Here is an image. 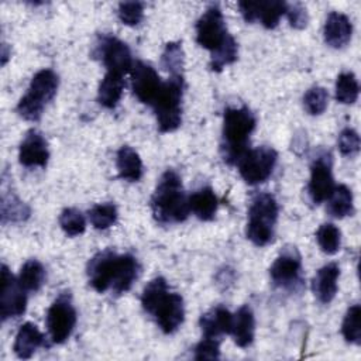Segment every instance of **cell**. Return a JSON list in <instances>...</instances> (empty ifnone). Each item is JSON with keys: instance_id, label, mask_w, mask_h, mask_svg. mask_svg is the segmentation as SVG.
Returning <instances> with one entry per match:
<instances>
[{"instance_id": "obj_3", "label": "cell", "mask_w": 361, "mask_h": 361, "mask_svg": "<svg viewBox=\"0 0 361 361\" xmlns=\"http://www.w3.org/2000/svg\"><path fill=\"white\" fill-rule=\"evenodd\" d=\"M154 219L162 224L180 223L189 216V200L179 175L168 169L159 178L151 197Z\"/></svg>"}, {"instance_id": "obj_22", "label": "cell", "mask_w": 361, "mask_h": 361, "mask_svg": "<svg viewBox=\"0 0 361 361\" xmlns=\"http://www.w3.org/2000/svg\"><path fill=\"white\" fill-rule=\"evenodd\" d=\"M44 344V336L39 331V329L34 324V323H24L17 334H16V340H14V354L21 358V360H27L30 358L37 350L38 347H41Z\"/></svg>"}, {"instance_id": "obj_20", "label": "cell", "mask_w": 361, "mask_h": 361, "mask_svg": "<svg viewBox=\"0 0 361 361\" xmlns=\"http://www.w3.org/2000/svg\"><path fill=\"white\" fill-rule=\"evenodd\" d=\"M203 337L219 338L223 334H230L233 324V314L224 306L219 305L202 314L199 320Z\"/></svg>"}, {"instance_id": "obj_38", "label": "cell", "mask_w": 361, "mask_h": 361, "mask_svg": "<svg viewBox=\"0 0 361 361\" xmlns=\"http://www.w3.org/2000/svg\"><path fill=\"white\" fill-rule=\"evenodd\" d=\"M195 360H217L220 357V341L219 338L203 337L195 347Z\"/></svg>"}, {"instance_id": "obj_19", "label": "cell", "mask_w": 361, "mask_h": 361, "mask_svg": "<svg viewBox=\"0 0 361 361\" xmlns=\"http://www.w3.org/2000/svg\"><path fill=\"white\" fill-rule=\"evenodd\" d=\"M340 276V268L337 264L331 262L322 267L313 278L312 289L314 296L320 303H330L337 293V281Z\"/></svg>"}, {"instance_id": "obj_7", "label": "cell", "mask_w": 361, "mask_h": 361, "mask_svg": "<svg viewBox=\"0 0 361 361\" xmlns=\"http://www.w3.org/2000/svg\"><path fill=\"white\" fill-rule=\"evenodd\" d=\"M183 76H171L162 83L154 103L151 104L161 133L175 131L182 123Z\"/></svg>"}, {"instance_id": "obj_26", "label": "cell", "mask_w": 361, "mask_h": 361, "mask_svg": "<svg viewBox=\"0 0 361 361\" xmlns=\"http://www.w3.org/2000/svg\"><path fill=\"white\" fill-rule=\"evenodd\" d=\"M327 213L336 219H343L354 213L353 192L348 186H334L333 192L327 197Z\"/></svg>"}, {"instance_id": "obj_10", "label": "cell", "mask_w": 361, "mask_h": 361, "mask_svg": "<svg viewBox=\"0 0 361 361\" xmlns=\"http://www.w3.org/2000/svg\"><path fill=\"white\" fill-rule=\"evenodd\" d=\"M47 330L54 344H61L69 338L76 324V310L71 295L61 293L47 312Z\"/></svg>"}, {"instance_id": "obj_16", "label": "cell", "mask_w": 361, "mask_h": 361, "mask_svg": "<svg viewBox=\"0 0 361 361\" xmlns=\"http://www.w3.org/2000/svg\"><path fill=\"white\" fill-rule=\"evenodd\" d=\"M285 1L268 0V1H240L238 7L241 16L247 23L259 21L265 28H275L279 18L286 11Z\"/></svg>"}, {"instance_id": "obj_9", "label": "cell", "mask_w": 361, "mask_h": 361, "mask_svg": "<svg viewBox=\"0 0 361 361\" xmlns=\"http://www.w3.org/2000/svg\"><path fill=\"white\" fill-rule=\"evenodd\" d=\"M276 159L278 154L271 147L247 149L238 159V172L248 185H258L271 176Z\"/></svg>"}, {"instance_id": "obj_14", "label": "cell", "mask_w": 361, "mask_h": 361, "mask_svg": "<svg viewBox=\"0 0 361 361\" xmlns=\"http://www.w3.org/2000/svg\"><path fill=\"white\" fill-rule=\"evenodd\" d=\"M130 75L131 87L135 97L141 103L151 106L164 83L157 71L142 61H135L133 63Z\"/></svg>"}, {"instance_id": "obj_25", "label": "cell", "mask_w": 361, "mask_h": 361, "mask_svg": "<svg viewBox=\"0 0 361 361\" xmlns=\"http://www.w3.org/2000/svg\"><path fill=\"white\" fill-rule=\"evenodd\" d=\"M116 166L118 176L128 182H137L142 176V161L137 151L128 145H123L117 151Z\"/></svg>"}, {"instance_id": "obj_21", "label": "cell", "mask_w": 361, "mask_h": 361, "mask_svg": "<svg viewBox=\"0 0 361 361\" xmlns=\"http://www.w3.org/2000/svg\"><path fill=\"white\" fill-rule=\"evenodd\" d=\"M230 334L234 338V343L245 348L251 345L255 336V319L251 307L248 305H243L234 314H233V324Z\"/></svg>"}, {"instance_id": "obj_18", "label": "cell", "mask_w": 361, "mask_h": 361, "mask_svg": "<svg viewBox=\"0 0 361 361\" xmlns=\"http://www.w3.org/2000/svg\"><path fill=\"white\" fill-rule=\"evenodd\" d=\"M353 34V24L350 18L340 13V11H331L324 23L323 35L327 45L333 48H343L345 47Z\"/></svg>"}, {"instance_id": "obj_35", "label": "cell", "mask_w": 361, "mask_h": 361, "mask_svg": "<svg viewBox=\"0 0 361 361\" xmlns=\"http://www.w3.org/2000/svg\"><path fill=\"white\" fill-rule=\"evenodd\" d=\"M329 103V93L322 86L310 87L303 96V106L306 111L312 116L322 114Z\"/></svg>"}, {"instance_id": "obj_36", "label": "cell", "mask_w": 361, "mask_h": 361, "mask_svg": "<svg viewBox=\"0 0 361 361\" xmlns=\"http://www.w3.org/2000/svg\"><path fill=\"white\" fill-rule=\"evenodd\" d=\"M117 16L126 25H137L144 16V4L141 1H123L118 4Z\"/></svg>"}, {"instance_id": "obj_17", "label": "cell", "mask_w": 361, "mask_h": 361, "mask_svg": "<svg viewBox=\"0 0 361 361\" xmlns=\"http://www.w3.org/2000/svg\"><path fill=\"white\" fill-rule=\"evenodd\" d=\"M49 158L48 144L44 135L37 130H30L18 148V161L27 168L45 166Z\"/></svg>"}, {"instance_id": "obj_39", "label": "cell", "mask_w": 361, "mask_h": 361, "mask_svg": "<svg viewBox=\"0 0 361 361\" xmlns=\"http://www.w3.org/2000/svg\"><path fill=\"white\" fill-rule=\"evenodd\" d=\"M285 16L288 17L289 20V24L293 27V28H298V30H302L307 25V21H309V16H307V11H306V7L300 3H292V4H286V11H285Z\"/></svg>"}, {"instance_id": "obj_30", "label": "cell", "mask_w": 361, "mask_h": 361, "mask_svg": "<svg viewBox=\"0 0 361 361\" xmlns=\"http://www.w3.org/2000/svg\"><path fill=\"white\" fill-rule=\"evenodd\" d=\"M316 240L323 252H326L327 255H333L340 250L341 233L334 224L324 223L317 228Z\"/></svg>"}, {"instance_id": "obj_2", "label": "cell", "mask_w": 361, "mask_h": 361, "mask_svg": "<svg viewBox=\"0 0 361 361\" xmlns=\"http://www.w3.org/2000/svg\"><path fill=\"white\" fill-rule=\"evenodd\" d=\"M141 305L165 334L176 331L183 323V299L179 293L169 290L162 276H157L148 282L141 295Z\"/></svg>"}, {"instance_id": "obj_32", "label": "cell", "mask_w": 361, "mask_h": 361, "mask_svg": "<svg viewBox=\"0 0 361 361\" xmlns=\"http://www.w3.org/2000/svg\"><path fill=\"white\" fill-rule=\"evenodd\" d=\"M161 65L171 76H182L183 71V49L180 42H168L161 56Z\"/></svg>"}, {"instance_id": "obj_29", "label": "cell", "mask_w": 361, "mask_h": 361, "mask_svg": "<svg viewBox=\"0 0 361 361\" xmlns=\"http://www.w3.org/2000/svg\"><path fill=\"white\" fill-rule=\"evenodd\" d=\"M360 86L353 72H343L336 80V99L343 104H353L357 102Z\"/></svg>"}, {"instance_id": "obj_1", "label": "cell", "mask_w": 361, "mask_h": 361, "mask_svg": "<svg viewBox=\"0 0 361 361\" xmlns=\"http://www.w3.org/2000/svg\"><path fill=\"white\" fill-rule=\"evenodd\" d=\"M86 272L89 283L96 292L111 290L114 295H121L133 286L138 276L140 265L131 254L104 250L92 257Z\"/></svg>"}, {"instance_id": "obj_8", "label": "cell", "mask_w": 361, "mask_h": 361, "mask_svg": "<svg viewBox=\"0 0 361 361\" xmlns=\"http://www.w3.org/2000/svg\"><path fill=\"white\" fill-rule=\"evenodd\" d=\"M233 35L227 32L221 8L217 4L209 6L196 23V41L210 54L221 49Z\"/></svg>"}, {"instance_id": "obj_5", "label": "cell", "mask_w": 361, "mask_h": 361, "mask_svg": "<svg viewBox=\"0 0 361 361\" xmlns=\"http://www.w3.org/2000/svg\"><path fill=\"white\" fill-rule=\"evenodd\" d=\"M278 220V203L271 193L261 192L252 196L248 207L247 221V238L258 245L264 247L274 240L275 224Z\"/></svg>"}, {"instance_id": "obj_13", "label": "cell", "mask_w": 361, "mask_h": 361, "mask_svg": "<svg viewBox=\"0 0 361 361\" xmlns=\"http://www.w3.org/2000/svg\"><path fill=\"white\" fill-rule=\"evenodd\" d=\"M27 290L13 276L7 265H1V290H0V314L1 320L20 317L27 307Z\"/></svg>"}, {"instance_id": "obj_24", "label": "cell", "mask_w": 361, "mask_h": 361, "mask_svg": "<svg viewBox=\"0 0 361 361\" xmlns=\"http://www.w3.org/2000/svg\"><path fill=\"white\" fill-rule=\"evenodd\" d=\"M124 86L126 82L123 79V75L106 72L97 89L99 104H102L106 109H114L123 96Z\"/></svg>"}, {"instance_id": "obj_33", "label": "cell", "mask_w": 361, "mask_h": 361, "mask_svg": "<svg viewBox=\"0 0 361 361\" xmlns=\"http://www.w3.org/2000/svg\"><path fill=\"white\" fill-rule=\"evenodd\" d=\"M87 214L94 228L106 230L116 223L117 207L114 203H100V204H94Z\"/></svg>"}, {"instance_id": "obj_23", "label": "cell", "mask_w": 361, "mask_h": 361, "mask_svg": "<svg viewBox=\"0 0 361 361\" xmlns=\"http://www.w3.org/2000/svg\"><path fill=\"white\" fill-rule=\"evenodd\" d=\"M189 210L200 220H213L217 212L219 200L214 190L210 186H203L195 190L189 197Z\"/></svg>"}, {"instance_id": "obj_15", "label": "cell", "mask_w": 361, "mask_h": 361, "mask_svg": "<svg viewBox=\"0 0 361 361\" xmlns=\"http://www.w3.org/2000/svg\"><path fill=\"white\" fill-rule=\"evenodd\" d=\"M334 189V179L331 172V157L324 152L319 155L310 165V180L307 192L313 203L324 202Z\"/></svg>"}, {"instance_id": "obj_27", "label": "cell", "mask_w": 361, "mask_h": 361, "mask_svg": "<svg viewBox=\"0 0 361 361\" xmlns=\"http://www.w3.org/2000/svg\"><path fill=\"white\" fill-rule=\"evenodd\" d=\"M45 268L37 259H28L20 269L18 282L27 292H37L45 282Z\"/></svg>"}, {"instance_id": "obj_4", "label": "cell", "mask_w": 361, "mask_h": 361, "mask_svg": "<svg viewBox=\"0 0 361 361\" xmlns=\"http://www.w3.org/2000/svg\"><path fill=\"white\" fill-rule=\"evenodd\" d=\"M257 124L254 113L243 107H227L223 116L221 154L228 164L238 162L247 151V144Z\"/></svg>"}, {"instance_id": "obj_28", "label": "cell", "mask_w": 361, "mask_h": 361, "mask_svg": "<svg viewBox=\"0 0 361 361\" xmlns=\"http://www.w3.org/2000/svg\"><path fill=\"white\" fill-rule=\"evenodd\" d=\"M30 216V207L21 202L16 195L7 193L3 189L1 196V220L6 221H24Z\"/></svg>"}, {"instance_id": "obj_12", "label": "cell", "mask_w": 361, "mask_h": 361, "mask_svg": "<svg viewBox=\"0 0 361 361\" xmlns=\"http://www.w3.org/2000/svg\"><path fill=\"white\" fill-rule=\"evenodd\" d=\"M96 55L102 59L107 72L124 75L133 68L130 48L121 39L113 35H102L96 45Z\"/></svg>"}, {"instance_id": "obj_34", "label": "cell", "mask_w": 361, "mask_h": 361, "mask_svg": "<svg viewBox=\"0 0 361 361\" xmlns=\"http://www.w3.org/2000/svg\"><path fill=\"white\" fill-rule=\"evenodd\" d=\"M59 226L65 231V234H68L69 237H75L85 233L86 220H85V216L78 209L68 207V209H63L59 216Z\"/></svg>"}, {"instance_id": "obj_37", "label": "cell", "mask_w": 361, "mask_h": 361, "mask_svg": "<svg viewBox=\"0 0 361 361\" xmlns=\"http://www.w3.org/2000/svg\"><path fill=\"white\" fill-rule=\"evenodd\" d=\"M360 135L353 128H344L338 135V149L345 157H353L360 151Z\"/></svg>"}, {"instance_id": "obj_31", "label": "cell", "mask_w": 361, "mask_h": 361, "mask_svg": "<svg viewBox=\"0 0 361 361\" xmlns=\"http://www.w3.org/2000/svg\"><path fill=\"white\" fill-rule=\"evenodd\" d=\"M361 307L360 305H353L348 307L343 324H341V333L347 343L351 344H360L361 343Z\"/></svg>"}, {"instance_id": "obj_6", "label": "cell", "mask_w": 361, "mask_h": 361, "mask_svg": "<svg viewBox=\"0 0 361 361\" xmlns=\"http://www.w3.org/2000/svg\"><path fill=\"white\" fill-rule=\"evenodd\" d=\"M59 86V78L52 69L38 71L27 89V93L17 104V113L28 121H38L44 107L55 97Z\"/></svg>"}, {"instance_id": "obj_11", "label": "cell", "mask_w": 361, "mask_h": 361, "mask_svg": "<svg viewBox=\"0 0 361 361\" xmlns=\"http://www.w3.org/2000/svg\"><path fill=\"white\" fill-rule=\"evenodd\" d=\"M269 275L276 288L295 289L302 279V259L296 247H285L269 268Z\"/></svg>"}, {"instance_id": "obj_40", "label": "cell", "mask_w": 361, "mask_h": 361, "mask_svg": "<svg viewBox=\"0 0 361 361\" xmlns=\"http://www.w3.org/2000/svg\"><path fill=\"white\" fill-rule=\"evenodd\" d=\"M1 48H3V49H1V65H4L6 61H7V56H8V54H7V45L3 44Z\"/></svg>"}]
</instances>
